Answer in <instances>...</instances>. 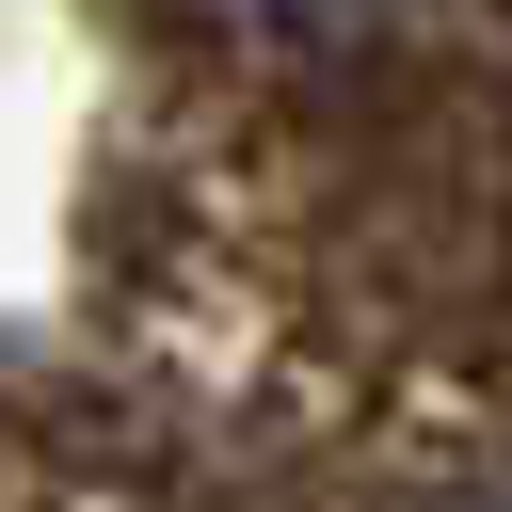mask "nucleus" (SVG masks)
Returning <instances> with one entry per match:
<instances>
[{
	"instance_id": "f257e3e1",
	"label": "nucleus",
	"mask_w": 512,
	"mask_h": 512,
	"mask_svg": "<svg viewBox=\"0 0 512 512\" xmlns=\"http://www.w3.org/2000/svg\"><path fill=\"white\" fill-rule=\"evenodd\" d=\"M272 16H352V0H272Z\"/></svg>"
}]
</instances>
